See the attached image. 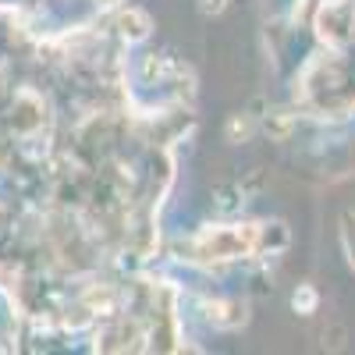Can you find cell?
<instances>
[{"label":"cell","instance_id":"obj_1","mask_svg":"<svg viewBox=\"0 0 355 355\" xmlns=\"http://www.w3.org/2000/svg\"><path fill=\"white\" fill-rule=\"evenodd\" d=\"M192 256L199 263H231L259 252V224H217L192 234Z\"/></svg>","mask_w":355,"mask_h":355},{"label":"cell","instance_id":"obj_2","mask_svg":"<svg viewBox=\"0 0 355 355\" xmlns=\"http://www.w3.org/2000/svg\"><path fill=\"white\" fill-rule=\"evenodd\" d=\"M114 21V33L121 36L128 46L132 43H142V40H150V28H153V18L146 15L142 8H135V4H125V8H117L114 15H110Z\"/></svg>","mask_w":355,"mask_h":355},{"label":"cell","instance_id":"obj_3","mask_svg":"<svg viewBox=\"0 0 355 355\" xmlns=\"http://www.w3.org/2000/svg\"><path fill=\"white\" fill-rule=\"evenodd\" d=\"M199 309H202V320L214 323V327H220V331H234V327L245 323V306L231 302V299H202Z\"/></svg>","mask_w":355,"mask_h":355},{"label":"cell","instance_id":"obj_4","mask_svg":"<svg viewBox=\"0 0 355 355\" xmlns=\"http://www.w3.org/2000/svg\"><path fill=\"white\" fill-rule=\"evenodd\" d=\"M295 128H299V114H291L288 107H277V110L263 114V132L274 142H288L295 135Z\"/></svg>","mask_w":355,"mask_h":355},{"label":"cell","instance_id":"obj_5","mask_svg":"<svg viewBox=\"0 0 355 355\" xmlns=\"http://www.w3.org/2000/svg\"><path fill=\"white\" fill-rule=\"evenodd\" d=\"M252 135H256V114L239 110V114H231V117H227V125H224V139H227L231 146H242V142H249Z\"/></svg>","mask_w":355,"mask_h":355},{"label":"cell","instance_id":"obj_6","mask_svg":"<svg viewBox=\"0 0 355 355\" xmlns=\"http://www.w3.org/2000/svg\"><path fill=\"white\" fill-rule=\"evenodd\" d=\"M316 306H320V291H316L313 284H299V288H295V295H291V309H295V313L313 316Z\"/></svg>","mask_w":355,"mask_h":355},{"label":"cell","instance_id":"obj_7","mask_svg":"<svg viewBox=\"0 0 355 355\" xmlns=\"http://www.w3.org/2000/svg\"><path fill=\"white\" fill-rule=\"evenodd\" d=\"M128 0H96V11H103V15H114L117 8H125Z\"/></svg>","mask_w":355,"mask_h":355},{"label":"cell","instance_id":"obj_8","mask_svg":"<svg viewBox=\"0 0 355 355\" xmlns=\"http://www.w3.org/2000/svg\"><path fill=\"white\" fill-rule=\"evenodd\" d=\"M199 4H202L206 15H220V11L227 8V0H199Z\"/></svg>","mask_w":355,"mask_h":355}]
</instances>
